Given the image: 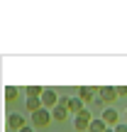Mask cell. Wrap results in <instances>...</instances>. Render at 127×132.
<instances>
[{"mask_svg": "<svg viewBox=\"0 0 127 132\" xmlns=\"http://www.w3.org/2000/svg\"><path fill=\"white\" fill-rule=\"evenodd\" d=\"M90 122H93V115H90L88 108H86L81 115H76V118H73V127L78 130V132H88L90 130Z\"/></svg>", "mask_w": 127, "mask_h": 132, "instance_id": "obj_1", "label": "cell"}, {"mask_svg": "<svg viewBox=\"0 0 127 132\" xmlns=\"http://www.w3.org/2000/svg\"><path fill=\"white\" fill-rule=\"evenodd\" d=\"M59 103H64L66 108H69V113L73 115V118H76V115H81V113L86 110V103H83V100L78 98V95H76V98H61Z\"/></svg>", "mask_w": 127, "mask_h": 132, "instance_id": "obj_2", "label": "cell"}, {"mask_svg": "<svg viewBox=\"0 0 127 132\" xmlns=\"http://www.w3.org/2000/svg\"><path fill=\"white\" fill-rule=\"evenodd\" d=\"M49 120H54L52 118V110L42 108V110H37V113H32V127H47Z\"/></svg>", "mask_w": 127, "mask_h": 132, "instance_id": "obj_3", "label": "cell"}, {"mask_svg": "<svg viewBox=\"0 0 127 132\" xmlns=\"http://www.w3.org/2000/svg\"><path fill=\"white\" fill-rule=\"evenodd\" d=\"M100 120H103L108 127H115V125H120L122 120H120V113L113 108V105H108V108L103 110V115H100Z\"/></svg>", "mask_w": 127, "mask_h": 132, "instance_id": "obj_4", "label": "cell"}, {"mask_svg": "<svg viewBox=\"0 0 127 132\" xmlns=\"http://www.w3.org/2000/svg\"><path fill=\"white\" fill-rule=\"evenodd\" d=\"M59 100H61V98L56 95V90H54V88H44V93H42V105H44L47 110H54V108L59 105Z\"/></svg>", "mask_w": 127, "mask_h": 132, "instance_id": "obj_5", "label": "cell"}, {"mask_svg": "<svg viewBox=\"0 0 127 132\" xmlns=\"http://www.w3.org/2000/svg\"><path fill=\"white\" fill-rule=\"evenodd\" d=\"M78 98L83 100V103H93V100L98 98V90L90 88V86H81L78 88Z\"/></svg>", "mask_w": 127, "mask_h": 132, "instance_id": "obj_6", "label": "cell"}, {"mask_svg": "<svg viewBox=\"0 0 127 132\" xmlns=\"http://www.w3.org/2000/svg\"><path fill=\"white\" fill-rule=\"evenodd\" d=\"M98 95L105 100V103H115V100H117V88H113V86H103V88H98Z\"/></svg>", "mask_w": 127, "mask_h": 132, "instance_id": "obj_7", "label": "cell"}, {"mask_svg": "<svg viewBox=\"0 0 127 132\" xmlns=\"http://www.w3.org/2000/svg\"><path fill=\"white\" fill-rule=\"evenodd\" d=\"M7 127H12L15 132H20L22 127H27V125H24V118L20 113H10L7 115Z\"/></svg>", "mask_w": 127, "mask_h": 132, "instance_id": "obj_8", "label": "cell"}, {"mask_svg": "<svg viewBox=\"0 0 127 132\" xmlns=\"http://www.w3.org/2000/svg\"><path fill=\"white\" fill-rule=\"evenodd\" d=\"M69 115H71V113H69V108H66V105H64V103H59V105H56V108H54V110H52V118H54V120H56V122H64V120H66V118H69Z\"/></svg>", "mask_w": 127, "mask_h": 132, "instance_id": "obj_9", "label": "cell"}, {"mask_svg": "<svg viewBox=\"0 0 127 132\" xmlns=\"http://www.w3.org/2000/svg\"><path fill=\"white\" fill-rule=\"evenodd\" d=\"M20 95V88H15V86H5V103H15Z\"/></svg>", "mask_w": 127, "mask_h": 132, "instance_id": "obj_10", "label": "cell"}, {"mask_svg": "<svg viewBox=\"0 0 127 132\" xmlns=\"http://www.w3.org/2000/svg\"><path fill=\"white\" fill-rule=\"evenodd\" d=\"M24 105H27L29 113H37V110L44 108V105H42V98H27V100H24Z\"/></svg>", "mask_w": 127, "mask_h": 132, "instance_id": "obj_11", "label": "cell"}, {"mask_svg": "<svg viewBox=\"0 0 127 132\" xmlns=\"http://www.w3.org/2000/svg\"><path fill=\"white\" fill-rule=\"evenodd\" d=\"M108 130V125L103 122V120H93V122H90V130L88 132H105Z\"/></svg>", "mask_w": 127, "mask_h": 132, "instance_id": "obj_12", "label": "cell"}, {"mask_svg": "<svg viewBox=\"0 0 127 132\" xmlns=\"http://www.w3.org/2000/svg\"><path fill=\"white\" fill-rule=\"evenodd\" d=\"M115 132H127V122H125V120L120 125H115Z\"/></svg>", "mask_w": 127, "mask_h": 132, "instance_id": "obj_13", "label": "cell"}, {"mask_svg": "<svg viewBox=\"0 0 127 132\" xmlns=\"http://www.w3.org/2000/svg\"><path fill=\"white\" fill-rule=\"evenodd\" d=\"M125 95H127V88L125 86H117V98H125Z\"/></svg>", "mask_w": 127, "mask_h": 132, "instance_id": "obj_14", "label": "cell"}, {"mask_svg": "<svg viewBox=\"0 0 127 132\" xmlns=\"http://www.w3.org/2000/svg\"><path fill=\"white\" fill-rule=\"evenodd\" d=\"M20 132H34V127H29V125H27V127H22Z\"/></svg>", "mask_w": 127, "mask_h": 132, "instance_id": "obj_15", "label": "cell"}, {"mask_svg": "<svg viewBox=\"0 0 127 132\" xmlns=\"http://www.w3.org/2000/svg\"><path fill=\"white\" fill-rule=\"evenodd\" d=\"M105 132H115V127H108V130H105Z\"/></svg>", "mask_w": 127, "mask_h": 132, "instance_id": "obj_16", "label": "cell"}, {"mask_svg": "<svg viewBox=\"0 0 127 132\" xmlns=\"http://www.w3.org/2000/svg\"><path fill=\"white\" fill-rule=\"evenodd\" d=\"M125 122H127V113H125Z\"/></svg>", "mask_w": 127, "mask_h": 132, "instance_id": "obj_17", "label": "cell"}]
</instances>
